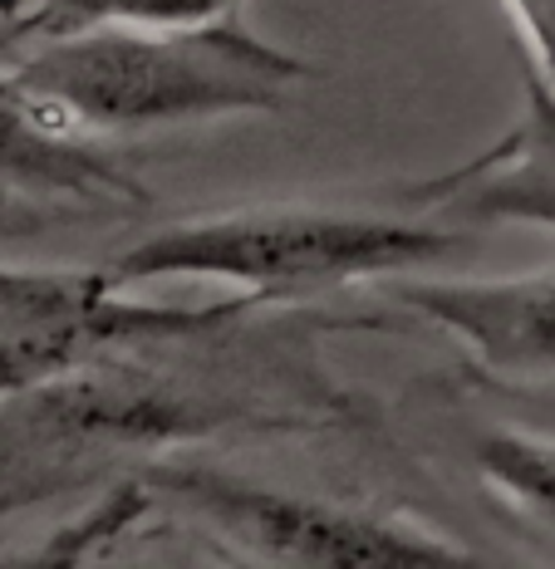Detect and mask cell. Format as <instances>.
Masks as SVG:
<instances>
[{"instance_id":"cell-2","label":"cell","mask_w":555,"mask_h":569,"mask_svg":"<svg viewBox=\"0 0 555 569\" xmlns=\"http://www.w3.org/2000/svg\"><path fill=\"white\" fill-rule=\"evenodd\" d=\"M10 74L65 128L93 138L280 113L320 69L246 30L236 16L207 26H89L30 40Z\"/></svg>"},{"instance_id":"cell-7","label":"cell","mask_w":555,"mask_h":569,"mask_svg":"<svg viewBox=\"0 0 555 569\" xmlns=\"http://www.w3.org/2000/svg\"><path fill=\"white\" fill-rule=\"evenodd\" d=\"M384 300L443 329L482 373L555 383V266L526 276H398Z\"/></svg>"},{"instance_id":"cell-3","label":"cell","mask_w":555,"mask_h":569,"mask_svg":"<svg viewBox=\"0 0 555 569\" xmlns=\"http://www.w3.org/2000/svg\"><path fill=\"white\" fill-rule=\"evenodd\" d=\"M467 231L453 221L345 201H266L217 217L168 221L128 251H118L109 280L123 290L152 280H227L261 305H295L349 284L398 280L453 260Z\"/></svg>"},{"instance_id":"cell-12","label":"cell","mask_w":555,"mask_h":569,"mask_svg":"<svg viewBox=\"0 0 555 569\" xmlns=\"http://www.w3.org/2000/svg\"><path fill=\"white\" fill-rule=\"evenodd\" d=\"M30 10H34V0H0V44L16 40V30L26 26Z\"/></svg>"},{"instance_id":"cell-4","label":"cell","mask_w":555,"mask_h":569,"mask_svg":"<svg viewBox=\"0 0 555 569\" xmlns=\"http://www.w3.org/2000/svg\"><path fill=\"white\" fill-rule=\"evenodd\" d=\"M148 486L152 506L182 520L197 540L227 550L231 560L290 565V569H472L492 565L472 545L443 536L404 511L364 501H329L286 486L231 477L211 461L152 457L128 471Z\"/></svg>"},{"instance_id":"cell-9","label":"cell","mask_w":555,"mask_h":569,"mask_svg":"<svg viewBox=\"0 0 555 569\" xmlns=\"http://www.w3.org/2000/svg\"><path fill=\"white\" fill-rule=\"evenodd\" d=\"M472 477L506 516L555 540V437L531 427H487L472 442Z\"/></svg>"},{"instance_id":"cell-11","label":"cell","mask_w":555,"mask_h":569,"mask_svg":"<svg viewBox=\"0 0 555 569\" xmlns=\"http://www.w3.org/2000/svg\"><path fill=\"white\" fill-rule=\"evenodd\" d=\"M502 10L522 40L526 64L555 84V0H502Z\"/></svg>"},{"instance_id":"cell-5","label":"cell","mask_w":555,"mask_h":569,"mask_svg":"<svg viewBox=\"0 0 555 569\" xmlns=\"http://www.w3.org/2000/svg\"><path fill=\"white\" fill-rule=\"evenodd\" d=\"M270 310L256 295H236L202 310L128 300L109 270H26L0 266V398L40 388L85 363L138 343L217 329L236 315Z\"/></svg>"},{"instance_id":"cell-1","label":"cell","mask_w":555,"mask_h":569,"mask_svg":"<svg viewBox=\"0 0 555 569\" xmlns=\"http://www.w3.org/2000/svg\"><path fill=\"white\" fill-rule=\"evenodd\" d=\"M256 315L103 353L0 398V520L217 432H325L359 418L300 343L246 335Z\"/></svg>"},{"instance_id":"cell-6","label":"cell","mask_w":555,"mask_h":569,"mask_svg":"<svg viewBox=\"0 0 555 569\" xmlns=\"http://www.w3.org/2000/svg\"><path fill=\"white\" fill-rule=\"evenodd\" d=\"M143 207L148 187L103 152V138L65 128L10 69H0V227Z\"/></svg>"},{"instance_id":"cell-8","label":"cell","mask_w":555,"mask_h":569,"mask_svg":"<svg viewBox=\"0 0 555 569\" xmlns=\"http://www.w3.org/2000/svg\"><path fill=\"white\" fill-rule=\"evenodd\" d=\"M398 207L453 227H541L555 231V84L526 64L522 113L487 152L428 182H408Z\"/></svg>"},{"instance_id":"cell-10","label":"cell","mask_w":555,"mask_h":569,"mask_svg":"<svg viewBox=\"0 0 555 569\" xmlns=\"http://www.w3.org/2000/svg\"><path fill=\"white\" fill-rule=\"evenodd\" d=\"M241 10V0H34L10 44L50 40L89 26H207Z\"/></svg>"}]
</instances>
